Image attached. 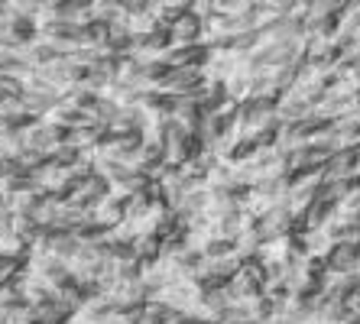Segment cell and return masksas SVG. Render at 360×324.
Here are the masks:
<instances>
[{"mask_svg":"<svg viewBox=\"0 0 360 324\" xmlns=\"http://www.w3.org/2000/svg\"><path fill=\"white\" fill-rule=\"evenodd\" d=\"M46 82L56 88L59 94H68L72 88H78V84H84V75H88V65H82L75 56H62L56 58L49 68H42L39 72Z\"/></svg>","mask_w":360,"mask_h":324,"instance_id":"cell-1","label":"cell"},{"mask_svg":"<svg viewBox=\"0 0 360 324\" xmlns=\"http://www.w3.org/2000/svg\"><path fill=\"white\" fill-rule=\"evenodd\" d=\"M65 140H68L65 130L49 124V120H36V124L26 130V150L39 153V156H46V159L59 150V146H65Z\"/></svg>","mask_w":360,"mask_h":324,"instance_id":"cell-2","label":"cell"},{"mask_svg":"<svg viewBox=\"0 0 360 324\" xmlns=\"http://www.w3.org/2000/svg\"><path fill=\"white\" fill-rule=\"evenodd\" d=\"M110 195V185L101 179L98 172L91 175V179H84V182L75 185V191L68 195V205L78 211H84V214H94V211L101 208V201Z\"/></svg>","mask_w":360,"mask_h":324,"instance_id":"cell-3","label":"cell"},{"mask_svg":"<svg viewBox=\"0 0 360 324\" xmlns=\"http://www.w3.org/2000/svg\"><path fill=\"white\" fill-rule=\"evenodd\" d=\"M127 208H130V198H124V195H114L110 191L108 198L101 201V208L94 211V224H101L104 231H117V227L127 224Z\"/></svg>","mask_w":360,"mask_h":324,"instance_id":"cell-4","label":"cell"},{"mask_svg":"<svg viewBox=\"0 0 360 324\" xmlns=\"http://www.w3.org/2000/svg\"><path fill=\"white\" fill-rule=\"evenodd\" d=\"M36 250H42V253H49V257H56L72 266V259H75L78 250H82V240H78L75 233H42V240L36 243Z\"/></svg>","mask_w":360,"mask_h":324,"instance_id":"cell-5","label":"cell"},{"mask_svg":"<svg viewBox=\"0 0 360 324\" xmlns=\"http://www.w3.org/2000/svg\"><path fill=\"white\" fill-rule=\"evenodd\" d=\"M0 308L7 311V315H20V311H30V299H26V289H23V276L13 279V283L0 285Z\"/></svg>","mask_w":360,"mask_h":324,"instance_id":"cell-6","label":"cell"},{"mask_svg":"<svg viewBox=\"0 0 360 324\" xmlns=\"http://www.w3.org/2000/svg\"><path fill=\"white\" fill-rule=\"evenodd\" d=\"M46 120H49V124H56V127H62L65 134H72V130H78V127H84V124H91V120H88V114H82V110H75V108H68L65 101H62L59 108L52 110Z\"/></svg>","mask_w":360,"mask_h":324,"instance_id":"cell-7","label":"cell"},{"mask_svg":"<svg viewBox=\"0 0 360 324\" xmlns=\"http://www.w3.org/2000/svg\"><path fill=\"white\" fill-rule=\"evenodd\" d=\"M23 98V78L20 75H0V108H13Z\"/></svg>","mask_w":360,"mask_h":324,"instance_id":"cell-8","label":"cell"},{"mask_svg":"<svg viewBox=\"0 0 360 324\" xmlns=\"http://www.w3.org/2000/svg\"><path fill=\"white\" fill-rule=\"evenodd\" d=\"M101 101V94L98 91H91L88 84H78V88H72V91L65 94V104L68 108H75V110H82V114H88V110L94 108Z\"/></svg>","mask_w":360,"mask_h":324,"instance_id":"cell-9","label":"cell"},{"mask_svg":"<svg viewBox=\"0 0 360 324\" xmlns=\"http://www.w3.org/2000/svg\"><path fill=\"white\" fill-rule=\"evenodd\" d=\"M13 221H17L13 208H10L7 201L0 198V237H13Z\"/></svg>","mask_w":360,"mask_h":324,"instance_id":"cell-10","label":"cell"},{"mask_svg":"<svg viewBox=\"0 0 360 324\" xmlns=\"http://www.w3.org/2000/svg\"><path fill=\"white\" fill-rule=\"evenodd\" d=\"M0 324H13V315H7L4 308H0Z\"/></svg>","mask_w":360,"mask_h":324,"instance_id":"cell-11","label":"cell"},{"mask_svg":"<svg viewBox=\"0 0 360 324\" xmlns=\"http://www.w3.org/2000/svg\"><path fill=\"white\" fill-rule=\"evenodd\" d=\"M0 198H4V195H0Z\"/></svg>","mask_w":360,"mask_h":324,"instance_id":"cell-12","label":"cell"}]
</instances>
